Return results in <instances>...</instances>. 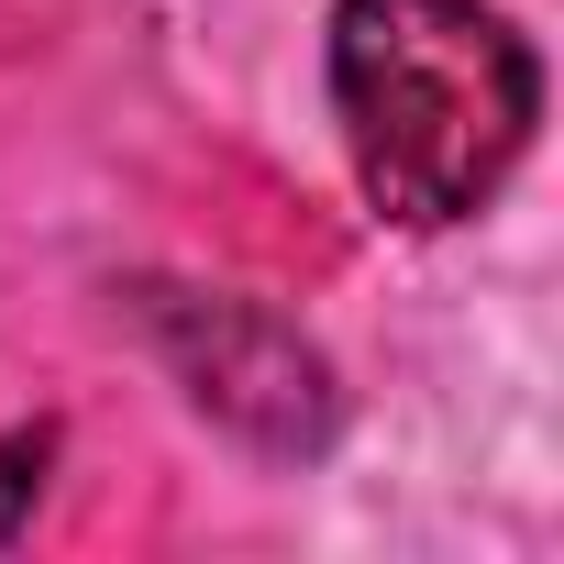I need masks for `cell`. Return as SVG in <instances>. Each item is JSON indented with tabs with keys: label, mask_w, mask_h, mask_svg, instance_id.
<instances>
[{
	"label": "cell",
	"mask_w": 564,
	"mask_h": 564,
	"mask_svg": "<svg viewBox=\"0 0 564 564\" xmlns=\"http://www.w3.org/2000/svg\"><path fill=\"white\" fill-rule=\"evenodd\" d=\"M333 122L366 199L410 232H443L520 166L542 67L498 0H333Z\"/></svg>",
	"instance_id": "obj_1"
},
{
	"label": "cell",
	"mask_w": 564,
	"mask_h": 564,
	"mask_svg": "<svg viewBox=\"0 0 564 564\" xmlns=\"http://www.w3.org/2000/svg\"><path fill=\"white\" fill-rule=\"evenodd\" d=\"M144 322H155L166 366L188 377V399L221 432H243L254 454H322L333 443V366L289 322H265L254 300H177V289H155Z\"/></svg>",
	"instance_id": "obj_2"
},
{
	"label": "cell",
	"mask_w": 564,
	"mask_h": 564,
	"mask_svg": "<svg viewBox=\"0 0 564 564\" xmlns=\"http://www.w3.org/2000/svg\"><path fill=\"white\" fill-rule=\"evenodd\" d=\"M45 465H56V432H0V542H12V520L45 498Z\"/></svg>",
	"instance_id": "obj_3"
}]
</instances>
